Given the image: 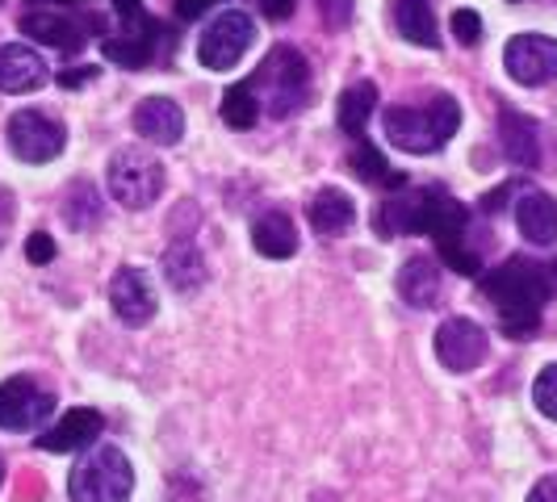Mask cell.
I'll return each mask as SVG.
<instances>
[{"mask_svg":"<svg viewBox=\"0 0 557 502\" xmlns=\"http://www.w3.org/2000/svg\"><path fill=\"white\" fill-rule=\"evenodd\" d=\"M482 293L486 302L499 310V327L511 339H524L541 327V310L549 302L554 285H549V268L536 260H503L495 273L482 277Z\"/></svg>","mask_w":557,"mask_h":502,"instance_id":"6da1fadb","label":"cell"},{"mask_svg":"<svg viewBox=\"0 0 557 502\" xmlns=\"http://www.w3.org/2000/svg\"><path fill=\"white\" fill-rule=\"evenodd\" d=\"M457 126H461V105L448 92H436L423 105H391L386 110V139L411 155L441 151L457 135Z\"/></svg>","mask_w":557,"mask_h":502,"instance_id":"7a4b0ae2","label":"cell"},{"mask_svg":"<svg viewBox=\"0 0 557 502\" xmlns=\"http://www.w3.org/2000/svg\"><path fill=\"white\" fill-rule=\"evenodd\" d=\"M251 92L269 117H289L307 105L310 97V63L298 47H273L264 63L251 72Z\"/></svg>","mask_w":557,"mask_h":502,"instance_id":"3957f363","label":"cell"},{"mask_svg":"<svg viewBox=\"0 0 557 502\" xmlns=\"http://www.w3.org/2000/svg\"><path fill=\"white\" fill-rule=\"evenodd\" d=\"M67 494L72 502H131L135 469H131L126 452L113 444L84 448V456L67 474Z\"/></svg>","mask_w":557,"mask_h":502,"instance_id":"277c9868","label":"cell"},{"mask_svg":"<svg viewBox=\"0 0 557 502\" xmlns=\"http://www.w3.org/2000/svg\"><path fill=\"white\" fill-rule=\"evenodd\" d=\"M106 185H110V197L122 210H147L156 197L164 193V164L151 151L126 147L110 160Z\"/></svg>","mask_w":557,"mask_h":502,"instance_id":"5b68a950","label":"cell"},{"mask_svg":"<svg viewBox=\"0 0 557 502\" xmlns=\"http://www.w3.org/2000/svg\"><path fill=\"white\" fill-rule=\"evenodd\" d=\"M251 42H256V22L244 9H223L197 34V59L210 72H231L251 51Z\"/></svg>","mask_w":557,"mask_h":502,"instance_id":"8992f818","label":"cell"},{"mask_svg":"<svg viewBox=\"0 0 557 502\" xmlns=\"http://www.w3.org/2000/svg\"><path fill=\"white\" fill-rule=\"evenodd\" d=\"M172 42H176V29H164V22H156L151 13H135V17H122V34H106L101 51L117 67H147Z\"/></svg>","mask_w":557,"mask_h":502,"instance_id":"52a82bcc","label":"cell"},{"mask_svg":"<svg viewBox=\"0 0 557 502\" xmlns=\"http://www.w3.org/2000/svg\"><path fill=\"white\" fill-rule=\"evenodd\" d=\"M55 415V393L34 377H9L0 381V431H38Z\"/></svg>","mask_w":557,"mask_h":502,"instance_id":"ba28073f","label":"cell"},{"mask_svg":"<svg viewBox=\"0 0 557 502\" xmlns=\"http://www.w3.org/2000/svg\"><path fill=\"white\" fill-rule=\"evenodd\" d=\"M67 142V130L59 126L51 113L42 110H17L9 117V147L22 164H51Z\"/></svg>","mask_w":557,"mask_h":502,"instance_id":"9c48e42d","label":"cell"},{"mask_svg":"<svg viewBox=\"0 0 557 502\" xmlns=\"http://www.w3.org/2000/svg\"><path fill=\"white\" fill-rule=\"evenodd\" d=\"M17 26H22V34H26L29 42H42V47H55V51H81L92 34H106V22H97V17H72L63 9H51V13L34 9Z\"/></svg>","mask_w":557,"mask_h":502,"instance_id":"30bf717a","label":"cell"},{"mask_svg":"<svg viewBox=\"0 0 557 502\" xmlns=\"http://www.w3.org/2000/svg\"><path fill=\"white\" fill-rule=\"evenodd\" d=\"M503 67L516 84L541 88V84L557 80V42L545 34H516L503 47Z\"/></svg>","mask_w":557,"mask_h":502,"instance_id":"8fae6325","label":"cell"},{"mask_svg":"<svg viewBox=\"0 0 557 502\" xmlns=\"http://www.w3.org/2000/svg\"><path fill=\"white\" fill-rule=\"evenodd\" d=\"M486 352H491V339L474 318H445L436 327V361L448 373H470L486 361Z\"/></svg>","mask_w":557,"mask_h":502,"instance_id":"7c38bea8","label":"cell"},{"mask_svg":"<svg viewBox=\"0 0 557 502\" xmlns=\"http://www.w3.org/2000/svg\"><path fill=\"white\" fill-rule=\"evenodd\" d=\"M110 306L126 327H147L156 318V285L143 268H117L110 280Z\"/></svg>","mask_w":557,"mask_h":502,"instance_id":"4fadbf2b","label":"cell"},{"mask_svg":"<svg viewBox=\"0 0 557 502\" xmlns=\"http://www.w3.org/2000/svg\"><path fill=\"white\" fill-rule=\"evenodd\" d=\"M101 431H106V415L88 411V406H76L63 418H55V427L38 431L34 444L42 448V452H84V448H92L101 440Z\"/></svg>","mask_w":557,"mask_h":502,"instance_id":"5bb4252c","label":"cell"},{"mask_svg":"<svg viewBox=\"0 0 557 502\" xmlns=\"http://www.w3.org/2000/svg\"><path fill=\"white\" fill-rule=\"evenodd\" d=\"M47 59L29 51L22 42H4L0 47V92L22 97V92H38L47 84Z\"/></svg>","mask_w":557,"mask_h":502,"instance_id":"9a60e30c","label":"cell"},{"mask_svg":"<svg viewBox=\"0 0 557 502\" xmlns=\"http://www.w3.org/2000/svg\"><path fill=\"white\" fill-rule=\"evenodd\" d=\"M135 130L156 147H172L185 139V113L172 97H143L135 105Z\"/></svg>","mask_w":557,"mask_h":502,"instance_id":"2e32d148","label":"cell"},{"mask_svg":"<svg viewBox=\"0 0 557 502\" xmlns=\"http://www.w3.org/2000/svg\"><path fill=\"white\" fill-rule=\"evenodd\" d=\"M516 226L532 248H554L557 243V201L541 189H529L516 201Z\"/></svg>","mask_w":557,"mask_h":502,"instance_id":"e0dca14e","label":"cell"},{"mask_svg":"<svg viewBox=\"0 0 557 502\" xmlns=\"http://www.w3.org/2000/svg\"><path fill=\"white\" fill-rule=\"evenodd\" d=\"M499 142L507 151V160L520 167H536L541 164V130L529 113L520 110H499Z\"/></svg>","mask_w":557,"mask_h":502,"instance_id":"ac0fdd59","label":"cell"},{"mask_svg":"<svg viewBox=\"0 0 557 502\" xmlns=\"http://www.w3.org/2000/svg\"><path fill=\"white\" fill-rule=\"evenodd\" d=\"M391 26L398 29V38L436 51L441 47V26H436V9L432 0H391Z\"/></svg>","mask_w":557,"mask_h":502,"instance_id":"d6986e66","label":"cell"},{"mask_svg":"<svg viewBox=\"0 0 557 502\" xmlns=\"http://www.w3.org/2000/svg\"><path fill=\"white\" fill-rule=\"evenodd\" d=\"M251 243L264 260H289L298 251V226L285 210H264L251 223Z\"/></svg>","mask_w":557,"mask_h":502,"instance_id":"ffe728a7","label":"cell"},{"mask_svg":"<svg viewBox=\"0 0 557 502\" xmlns=\"http://www.w3.org/2000/svg\"><path fill=\"white\" fill-rule=\"evenodd\" d=\"M398 298L407 302V306H432L436 298H441V268L428 260V255H411L403 268H398Z\"/></svg>","mask_w":557,"mask_h":502,"instance_id":"44dd1931","label":"cell"},{"mask_svg":"<svg viewBox=\"0 0 557 502\" xmlns=\"http://www.w3.org/2000/svg\"><path fill=\"white\" fill-rule=\"evenodd\" d=\"M310 226L319 230V235H348L352 223H357V205H352V197L344 193V189H323V193L310 197V210H307Z\"/></svg>","mask_w":557,"mask_h":502,"instance_id":"7402d4cb","label":"cell"},{"mask_svg":"<svg viewBox=\"0 0 557 502\" xmlns=\"http://www.w3.org/2000/svg\"><path fill=\"white\" fill-rule=\"evenodd\" d=\"M373 110H377V84H369V80L348 84V88L339 92V101H335L339 130L352 135V139H361L364 126H369V117H373Z\"/></svg>","mask_w":557,"mask_h":502,"instance_id":"603a6c76","label":"cell"},{"mask_svg":"<svg viewBox=\"0 0 557 502\" xmlns=\"http://www.w3.org/2000/svg\"><path fill=\"white\" fill-rule=\"evenodd\" d=\"M348 167H352V176H361L364 185H382V189H391V193H403V189H407V176H403V172H394V167L386 164V155L364 139L352 147Z\"/></svg>","mask_w":557,"mask_h":502,"instance_id":"cb8c5ba5","label":"cell"},{"mask_svg":"<svg viewBox=\"0 0 557 502\" xmlns=\"http://www.w3.org/2000/svg\"><path fill=\"white\" fill-rule=\"evenodd\" d=\"M164 277L172 289L189 293V289H201L206 285V260L194 243H176V248L164 251Z\"/></svg>","mask_w":557,"mask_h":502,"instance_id":"d4e9b609","label":"cell"},{"mask_svg":"<svg viewBox=\"0 0 557 502\" xmlns=\"http://www.w3.org/2000/svg\"><path fill=\"white\" fill-rule=\"evenodd\" d=\"M63 218L72 230H88L92 223H101V197L88 180H76L72 193L63 197Z\"/></svg>","mask_w":557,"mask_h":502,"instance_id":"484cf974","label":"cell"},{"mask_svg":"<svg viewBox=\"0 0 557 502\" xmlns=\"http://www.w3.org/2000/svg\"><path fill=\"white\" fill-rule=\"evenodd\" d=\"M256 117H260V101H256L251 84L248 80L231 84L223 97V122L231 126V130H251Z\"/></svg>","mask_w":557,"mask_h":502,"instance_id":"4316f807","label":"cell"},{"mask_svg":"<svg viewBox=\"0 0 557 502\" xmlns=\"http://www.w3.org/2000/svg\"><path fill=\"white\" fill-rule=\"evenodd\" d=\"M532 402H536L541 415L557 423V364H545V368L536 373V381H532Z\"/></svg>","mask_w":557,"mask_h":502,"instance_id":"83f0119b","label":"cell"},{"mask_svg":"<svg viewBox=\"0 0 557 502\" xmlns=\"http://www.w3.org/2000/svg\"><path fill=\"white\" fill-rule=\"evenodd\" d=\"M448 22H453V38H457L461 47H478V42H482V17H478L474 9H457Z\"/></svg>","mask_w":557,"mask_h":502,"instance_id":"f1b7e54d","label":"cell"},{"mask_svg":"<svg viewBox=\"0 0 557 502\" xmlns=\"http://www.w3.org/2000/svg\"><path fill=\"white\" fill-rule=\"evenodd\" d=\"M26 260L29 264H51L55 260V239L47 230H34L26 239Z\"/></svg>","mask_w":557,"mask_h":502,"instance_id":"f546056e","label":"cell"},{"mask_svg":"<svg viewBox=\"0 0 557 502\" xmlns=\"http://www.w3.org/2000/svg\"><path fill=\"white\" fill-rule=\"evenodd\" d=\"M214 4H219V0H176V17H181V22H197V17H206Z\"/></svg>","mask_w":557,"mask_h":502,"instance_id":"4dcf8cb0","label":"cell"},{"mask_svg":"<svg viewBox=\"0 0 557 502\" xmlns=\"http://www.w3.org/2000/svg\"><path fill=\"white\" fill-rule=\"evenodd\" d=\"M97 80V67H72V72H59V84L63 88H84V84Z\"/></svg>","mask_w":557,"mask_h":502,"instance_id":"1f68e13d","label":"cell"},{"mask_svg":"<svg viewBox=\"0 0 557 502\" xmlns=\"http://www.w3.org/2000/svg\"><path fill=\"white\" fill-rule=\"evenodd\" d=\"M294 4H298V0H260V9H264L269 22H285V17L294 13Z\"/></svg>","mask_w":557,"mask_h":502,"instance_id":"d6a6232c","label":"cell"},{"mask_svg":"<svg viewBox=\"0 0 557 502\" xmlns=\"http://www.w3.org/2000/svg\"><path fill=\"white\" fill-rule=\"evenodd\" d=\"M529 502H557V474L541 477V481H536V486H532Z\"/></svg>","mask_w":557,"mask_h":502,"instance_id":"836d02e7","label":"cell"},{"mask_svg":"<svg viewBox=\"0 0 557 502\" xmlns=\"http://www.w3.org/2000/svg\"><path fill=\"white\" fill-rule=\"evenodd\" d=\"M110 4L117 17H135V13H143V0H110Z\"/></svg>","mask_w":557,"mask_h":502,"instance_id":"e575fe53","label":"cell"},{"mask_svg":"<svg viewBox=\"0 0 557 502\" xmlns=\"http://www.w3.org/2000/svg\"><path fill=\"white\" fill-rule=\"evenodd\" d=\"M72 9V4H81V0H26V9Z\"/></svg>","mask_w":557,"mask_h":502,"instance_id":"d590c367","label":"cell"},{"mask_svg":"<svg viewBox=\"0 0 557 502\" xmlns=\"http://www.w3.org/2000/svg\"><path fill=\"white\" fill-rule=\"evenodd\" d=\"M9 214H13V205H9V197L0 201V243H4V230H9Z\"/></svg>","mask_w":557,"mask_h":502,"instance_id":"8d00e7d4","label":"cell"},{"mask_svg":"<svg viewBox=\"0 0 557 502\" xmlns=\"http://www.w3.org/2000/svg\"><path fill=\"white\" fill-rule=\"evenodd\" d=\"M0 486H4V461H0Z\"/></svg>","mask_w":557,"mask_h":502,"instance_id":"74e56055","label":"cell"},{"mask_svg":"<svg viewBox=\"0 0 557 502\" xmlns=\"http://www.w3.org/2000/svg\"><path fill=\"white\" fill-rule=\"evenodd\" d=\"M511 4H520V0H511Z\"/></svg>","mask_w":557,"mask_h":502,"instance_id":"f35d334b","label":"cell"}]
</instances>
